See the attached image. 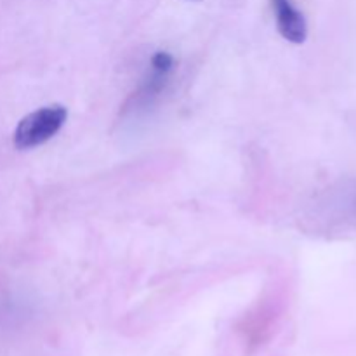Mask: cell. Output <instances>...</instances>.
Listing matches in <instances>:
<instances>
[{
  "mask_svg": "<svg viewBox=\"0 0 356 356\" xmlns=\"http://www.w3.org/2000/svg\"><path fill=\"white\" fill-rule=\"evenodd\" d=\"M68 118V111L61 104L38 108L17 124L14 131V146L17 149H31L45 145L54 138Z\"/></svg>",
  "mask_w": 356,
  "mask_h": 356,
  "instance_id": "cell-1",
  "label": "cell"
},
{
  "mask_svg": "<svg viewBox=\"0 0 356 356\" xmlns=\"http://www.w3.org/2000/svg\"><path fill=\"white\" fill-rule=\"evenodd\" d=\"M174 66L172 56L167 54V52H156L152 59V72H149L148 79L145 80V83L141 86L139 92L136 94L134 108H146L148 104H152L156 97L160 96L162 89L165 87L167 79H169V73Z\"/></svg>",
  "mask_w": 356,
  "mask_h": 356,
  "instance_id": "cell-2",
  "label": "cell"
},
{
  "mask_svg": "<svg viewBox=\"0 0 356 356\" xmlns=\"http://www.w3.org/2000/svg\"><path fill=\"white\" fill-rule=\"evenodd\" d=\"M271 3L282 37L292 44H302L308 38V23L305 14L292 3V0H271Z\"/></svg>",
  "mask_w": 356,
  "mask_h": 356,
  "instance_id": "cell-3",
  "label": "cell"
}]
</instances>
